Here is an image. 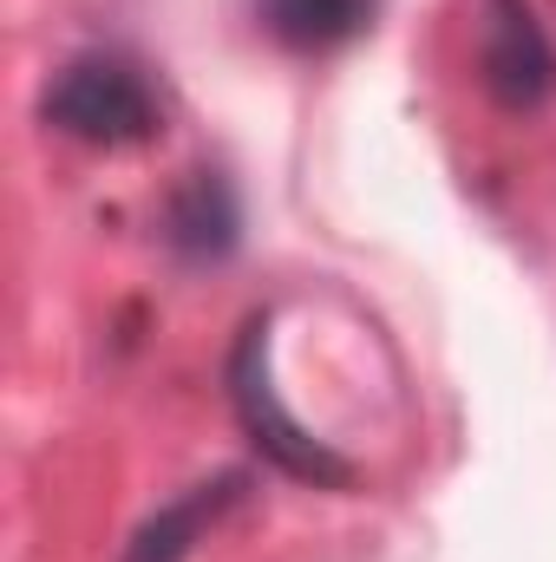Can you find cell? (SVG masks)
<instances>
[{"label":"cell","mask_w":556,"mask_h":562,"mask_svg":"<svg viewBox=\"0 0 556 562\" xmlns=\"http://www.w3.org/2000/svg\"><path fill=\"white\" fill-rule=\"evenodd\" d=\"M243 497H249V471H216V477L190 484L184 497H170L164 510H151L138 530H132V543H125L119 562H190V550H197Z\"/></svg>","instance_id":"5"},{"label":"cell","mask_w":556,"mask_h":562,"mask_svg":"<svg viewBox=\"0 0 556 562\" xmlns=\"http://www.w3.org/2000/svg\"><path fill=\"white\" fill-rule=\"evenodd\" d=\"M478 86L511 119L556 99V40L531 0H478Z\"/></svg>","instance_id":"3"},{"label":"cell","mask_w":556,"mask_h":562,"mask_svg":"<svg viewBox=\"0 0 556 562\" xmlns=\"http://www.w3.org/2000/svg\"><path fill=\"white\" fill-rule=\"evenodd\" d=\"M157 236L184 269H216L243 249V196L223 170L197 164L170 183L164 210H157Z\"/></svg>","instance_id":"4"},{"label":"cell","mask_w":556,"mask_h":562,"mask_svg":"<svg viewBox=\"0 0 556 562\" xmlns=\"http://www.w3.org/2000/svg\"><path fill=\"white\" fill-rule=\"evenodd\" d=\"M374 13H380V0H256L263 33L281 53H301V59L354 46L374 26Z\"/></svg>","instance_id":"6"},{"label":"cell","mask_w":556,"mask_h":562,"mask_svg":"<svg viewBox=\"0 0 556 562\" xmlns=\"http://www.w3.org/2000/svg\"><path fill=\"white\" fill-rule=\"evenodd\" d=\"M40 119L73 144H92V150H132V144H151L164 132V105L151 92L138 59L125 53H73L46 92H40Z\"/></svg>","instance_id":"1"},{"label":"cell","mask_w":556,"mask_h":562,"mask_svg":"<svg viewBox=\"0 0 556 562\" xmlns=\"http://www.w3.org/2000/svg\"><path fill=\"white\" fill-rule=\"evenodd\" d=\"M230 406L249 431V445L263 451V464H276L281 477H294L308 491H354L360 484L354 458H341L327 438H314L281 406L276 373H269V314H249L236 347H230Z\"/></svg>","instance_id":"2"}]
</instances>
